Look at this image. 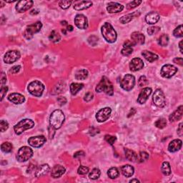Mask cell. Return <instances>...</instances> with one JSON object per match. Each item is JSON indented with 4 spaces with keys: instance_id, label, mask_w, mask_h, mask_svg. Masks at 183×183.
<instances>
[{
    "instance_id": "6da1fadb",
    "label": "cell",
    "mask_w": 183,
    "mask_h": 183,
    "mask_svg": "<svg viewBox=\"0 0 183 183\" xmlns=\"http://www.w3.org/2000/svg\"><path fill=\"white\" fill-rule=\"evenodd\" d=\"M65 117L63 112L60 109H56L51 114L50 117V127L54 130H58L62 127L65 122Z\"/></svg>"
},
{
    "instance_id": "7a4b0ae2",
    "label": "cell",
    "mask_w": 183,
    "mask_h": 183,
    "mask_svg": "<svg viewBox=\"0 0 183 183\" xmlns=\"http://www.w3.org/2000/svg\"><path fill=\"white\" fill-rule=\"evenodd\" d=\"M102 35L107 42L114 43L117 40V32L114 28L108 22H105V24L102 27L101 29Z\"/></svg>"
},
{
    "instance_id": "3957f363",
    "label": "cell",
    "mask_w": 183,
    "mask_h": 183,
    "mask_svg": "<svg viewBox=\"0 0 183 183\" xmlns=\"http://www.w3.org/2000/svg\"><path fill=\"white\" fill-rule=\"evenodd\" d=\"M96 92H104L108 95H112L114 93V87L112 83L106 77H102L99 84L96 87Z\"/></svg>"
},
{
    "instance_id": "277c9868",
    "label": "cell",
    "mask_w": 183,
    "mask_h": 183,
    "mask_svg": "<svg viewBox=\"0 0 183 183\" xmlns=\"http://www.w3.org/2000/svg\"><path fill=\"white\" fill-rule=\"evenodd\" d=\"M34 126H35V122L33 120H30V119H24V120H21L19 123L15 124L14 130L17 135H20L23 133L25 130L34 127Z\"/></svg>"
},
{
    "instance_id": "5b68a950",
    "label": "cell",
    "mask_w": 183,
    "mask_h": 183,
    "mask_svg": "<svg viewBox=\"0 0 183 183\" xmlns=\"http://www.w3.org/2000/svg\"><path fill=\"white\" fill-rule=\"evenodd\" d=\"M28 91L31 95L35 97H41L44 90V85L39 81L35 80L29 83L28 85Z\"/></svg>"
},
{
    "instance_id": "8992f818",
    "label": "cell",
    "mask_w": 183,
    "mask_h": 183,
    "mask_svg": "<svg viewBox=\"0 0 183 183\" xmlns=\"http://www.w3.org/2000/svg\"><path fill=\"white\" fill-rule=\"evenodd\" d=\"M33 156V151L29 147H22L18 151L17 159L19 162L24 163V162L29 160Z\"/></svg>"
},
{
    "instance_id": "52a82bcc",
    "label": "cell",
    "mask_w": 183,
    "mask_h": 183,
    "mask_svg": "<svg viewBox=\"0 0 183 183\" xmlns=\"http://www.w3.org/2000/svg\"><path fill=\"white\" fill-rule=\"evenodd\" d=\"M42 27V24L40 22H37L35 24L28 26L24 32V36L27 39H31L35 34L39 32Z\"/></svg>"
},
{
    "instance_id": "ba28073f",
    "label": "cell",
    "mask_w": 183,
    "mask_h": 183,
    "mask_svg": "<svg viewBox=\"0 0 183 183\" xmlns=\"http://www.w3.org/2000/svg\"><path fill=\"white\" fill-rule=\"evenodd\" d=\"M135 84V78L133 75L127 74L120 81V87L125 91H130Z\"/></svg>"
},
{
    "instance_id": "9c48e42d",
    "label": "cell",
    "mask_w": 183,
    "mask_h": 183,
    "mask_svg": "<svg viewBox=\"0 0 183 183\" xmlns=\"http://www.w3.org/2000/svg\"><path fill=\"white\" fill-rule=\"evenodd\" d=\"M152 99H153V102L154 103V105H157V107H163L165 106L166 101L165 95H164L163 92L160 89H157V90H155Z\"/></svg>"
},
{
    "instance_id": "30bf717a",
    "label": "cell",
    "mask_w": 183,
    "mask_h": 183,
    "mask_svg": "<svg viewBox=\"0 0 183 183\" xmlns=\"http://www.w3.org/2000/svg\"><path fill=\"white\" fill-rule=\"evenodd\" d=\"M177 72V67L172 65H165L162 67L160 75L164 78H170Z\"/></svg>"
},
{
    "instance_id": "8fae6325",
    "label": "cell",
    "mask_w": 183,
    "mask_h": 183,
    "mask_svg": "<svg viewBox=\"0 0 183 183\" xmlns=\"http://www.w3.org/2000/svg\"><path fill=\"white\" fill-rule=\"evenodd\" d=\"M20 58V53L19 51L10 50L8 51L5 56H4V62L7 64L14 63Z\"/></svg>"
},
{
    "instance_id": "7c38bea8",
    "label": "cell",
    "mask_w": 183,
    "mask_h": 183,
    "mask_svg": "<svg viewBox=\"0 0 183 183\" xmlns=\"http://www.w3.org/2000/svg\"><path fill=\"white\" fill-rule=\"evenodd\" d=\"M47 139L46 137L43 135L37 136V137H32L28 139V143L31 145L33 148H38L40 147L43 146L45 142H46Z\"/></svg>"
},
{
    "instance_id": "4fadbf2b",
    "label": "cell",
    "mask_w": 183,
    "mask_h": 183,
    "mask_svg": "<svg viewBox=\"0 0 183 183\" xmlns=\"http://www.w3.org/2000/svg\"><path fill=\"white\" fill-rule=\"evenodd\" d=\"M112 109L110 107H105L99 110L96 114V119L99 122H103L107 120L110 116Z\"/></svg>"
},
{
    "instance_id": "5bb4252c",
    "label": "cell",
    "mask_w": 183,
    "mask_h": 183,
    "mask_svg": "<svg viewBox=\"0 0 183 183\" xmlns=\"http://www.w3.org/2000/svg\"><path fill=\"white\" fill-rule=\"evenodd\" d=\"M75 24L79 29H85L88 27V20L84 15L77 14L75 18Z\"/></svg>"
},
{
    "instance_id": "9a60e30c",
    "label": "cell",
    "mask_w": 183,
    "mask_h": 183,
    "mask_svg": "<svg viewBox=\"0 0 183 183\" xmlns=\"http://www.w3.org/2000/svg\"><path fill=\"white\" fill-rule=\"evenodd\" d=\"M33 1H30V0H27V1H20L18 2L16 5V9L18 12L22 13L27 12V10L31 8L33 6Z\"/></svg>"
},
{
    "instance_id": "2e32d148",
    "label": "cell",
    "mask_w": 183,
    "mask_h": 183,
    "mask_svg": "<svg viewBox=\"0 0 183 183\" xmlns=\"http://www.w3.org/2000/svg\"><path fill=\"white\" fill-rule=\"evenodd\" d=\"M152 88L145 87L143 89L142 91H141L140 93H139L138 98H137V102L141 104V105H142V104L146 102V101L148 100V97H150V95H151V93H152Z\"/></svg>"
},
{
    "instance_id": "e0dca14e",
    "label": "cell",
    "mask_w": 183,
    "mask_h": 183,
    "mask_svg": "<svg viewBox=\"0 0 183 183\" xmlns=\"http://www.w3.org/2000/svg\"><path fill=\"white\" fill-rule=\"evenodd\" d=\"M144 67V62L140 58H134L130 63V69L132 72H137Z\"/></svg>"
},
{
    "instance_id": "ac0fdd59",
    "label": "cell",
    "mask_w": 183,
    "mask_h": 183,
    "mask_svg": "<svg viewBox=\"0 0 183 183\" xmlns=\"http://www.w3.org/2000/svg\"><path fill=\"white\" fill-rule=\"evenodd\" d=\"M124 9V6L117 2H110L107 7V10L109 13H118Z\"/></svg>"
},
{
    "instance_id": "d6986e66",
    "label": "cell",
    "mask_w": 183,
    "mask_h": 183,
    "mask_svg": "<svg viewBox=\"0 0 183 183\" xmlns=\"http://www.w3.org/2000/svg\"><path fill=\"white\" fill-rule=\"evenodd\" d=\"M8 99L12 103L20 105L25 101V97L20 93H12L8 96Z\"/></svg>"
},
{
    "instance_id": "ffe728a7",
    "label": "cell",
    "mask_w": 183,
    "mask_h": 183,
    "mask_svg": "<svg viewBox=\"0 0 183 183\" xmlns=\"http://www.w3.org/2000/svg\"><path fill=\"white\" fill-rule=\"evenodd\" d=\"M132 41L136 44H143L145 43V37L143 34L139 32H135L131 35Z\"/></svg>"
},
{
    "instance_id": "44dd1931",
    "label": "cell",
    "mask_w": 183,
    "mask_h": 183,
    "mask_svg": "<svg viewBox=\"0 0 183 183\" xmlns=\"http://www.w3.org/2000/svg\"><path fill=\"white\" fill-rule=\"evenodd\" d=\"M66 169L63 166L60 165H56L52 168L51 172V176L53 178H59L62 175L65 174Z\"/></svg>"
},
{
    "instance_id": "7402d4cb",
    "label": "cell",
    "mask_w": 183,
    "mask_h": 183,
    "mask_svg": "<svg viewBox=\"0 0 183 183\" xmlns=\"http://www.w3.org/2000/svg\"><path fill=\"white\" fill-rule=\"evenodd\" d=\"M183 114V107L181 105L177 108V109L172 114H171L169 117V120L171 122H175L178 120H180L182 117Z\"/></svg>"
},
{
    "instance_id": "603a6c76",
    "label": "cell",
    "mask_w": 183,
    "mask_h": 183,
    "mask_svg": "<svg viewBox=\"0 0 183 183\" xmlns=\"http://www.w3.org/2000/svg\"><path fill=\"white\" fill-rule=\"evenodd\" d=\"M160 20V15L156 12H151L146 15L145 21L149 24H154Z\"/></svg>"
},
{
    "instance_id": "cb8c5ba5",
    "label": "cell",
    "mask_w": 183,
    "mask_h": 183,
    "mask_svg": "<svg viewBox=\"0 0 183 183\" xmlns=\"http://www.w3.org/2000/svg\"><path fill=\"white\" fill-rule=\"evenodd\" d=\"M182 142L180 139H174L168 145V150L170 152H175L180 150L182 148Z\"/></svg>"
},
{
    "instance_id": "d4e9b609",
    "label": "cell",
    "mask_w": 183,
    "mask_h": 183,
    "mask_svg": "<svg viewBox=\"0 0 183 183\" xmlns=\"http://www.w3.org/2000/svg\"><path fill=\"white\" fill-rule=\"evenodd\" d=\"M92 6V2L89 1H80L77 2L74 5V9L75 10L80 11V10H84V9H87L90 8V7Z\"/></svg>"
},
{
    "instance_id": "484cf974",
    "label": "cell",
    "mask_w": 183,
    "mask_h": 183,
    "mask_svg": "<svg viewBox=\"0 0 183 183\" xmlns=\"http://www.w3.org/2000/svg\"><path fill=\"white\" fill-rule=\"evenodd\" d=\"M50 170V167L47 164H44V165H41L38 169L36 171L35 175L37 177H40L47 175Z\"/></svg>"
},
{
    "instance_id": "4316f807",
    "label": "cell",
    "mask_w": 183,
    "mask_h": 183,
    "mask_svg": "<svg viewBox=\"0 0 183 183\" xmlns=\"http://www.w3.org/2000/svg\"><path fill=\"white\" fill-rule=\"evenodd\" d=\"M121 172L124 177H130L133 175L135 169H134L133 166L130 165H125L121 167Z\"/></svg>"
},
{
    "instance_id": "83f0119b",
    "label": "cell",
    "mask_w": 183,
    "mask_h": 183,
    "mask_svg": "<svg viewBox=\"0 0 183 183\" xmlns=\"http://www.w3.org/2000/svg\"><path fill=\"white\" fill-rule=\"evenodd\" d=\"M142 54L145 58V59L148 60V61L150 62H153L154 61H156L157 59H158V57H159L157 54L152 53V52H151L150 51L148 50L143 51L142 52Z\"/></svg>"
},
{
    "instance_id": "f1b7e54d",
    "label": "cell",
    "mask_w": 183,
    "mask_h": 183,
    "mask_svg": "<svg viewBox=\"0 0 183 183\" xmlns=\"http://www.w3.org/2000/svg\"><path fill=\"white\" fill-rule=\"evenodd\" d=\"M124 152H125L126 158H127L128 160L133 162V163H136V162L138 161V155H137V154L134 152V151L130 150L129 149H125Z\"/></svg>"
},
{
    "instance_id": "f546056e",
    "label": "cell",
    "mask_w": 183,
    "mask_h": 183,
    "mask_svg": "<svg viewBox=\"0 0 183 183\" xmlns=\"http://www.w3.org/2000/svg\"><path fill=\"white\" fill-rule=\"evenodd\" d=\"M84 87V84H80V83H72L70 84V92L72 95H76L78 93L79 91Z\"/></svg>"
},
{
    "instance_id": "4dcf8cb0",
    "label": "cell",
    "mask_w": 183,
    "mask_h": 183,
    "mask_svg": "<svg viewBox=\"0 0 183 183\" xmlns=\"http://www.w3.org/2000/svg\"><path fill=\"white\" fill-rule=\"evenodd\" d=\"M49 39H50V40L51 41H52V42L54 43L59 42V41L61 40V35H59V33L57 31L53 30V31L50 33Z\"/></svg>"
},
{
    "instance_id": "1f68e13d",
    "label": "cell",
    "mask_w": 183,
    "mask_h": 183,
    "mask_svg": "<svg viewBox=\"0 0 183 183\" xmlns=\"http://www.w3.org/2000/svg\"><path fill=\"white\" fill-rule=\"evenodd\" d=\"M87 77L88 71L86 70V69H80V70L77 71L76 74H75V78L79 80H85Z\"/></svg>"
},
{
    "instance_id": "d6a6232c",
    "label": "cell",
    "mask_w": 183,
    "mask_h": 183,
    "mask_svg": "<svg viewBox=\"0 0 183 183\" xmlns=\"http://www.w3.org/2000/svg\"><path fill=\"white\" fill-rule=\"evenodd\" d=\"M161 171H162V172H163V174L166 175V176L170 175L171 174V167H170V165H169V163H167V162H164V163L162 164Z\"/></svg>"
},
{
    "instance_id": "836d02e7",
    "label": "cell",
    "mask_w": 183,
    "mask_h": 183,
    "mask_svg": "<svg viewBox=\"0 0 183 183\" xmlns=\"http://www.w3.org/2000/svg\"><path fill=\"white\" fill-rule=\"evenodd\" d=\"M135 13L124 15V16H122V17L120 19V22H121L122 24L129 23V22H131V21L133 20V18L135 17Z\"/></svg>"
},
{
    "instance_id": "e575fe53",
    "label": "cell",
    "mask_w": 183,
    "mask_h": 183,
    "mask_svg": "<svg viewBox=\"0 0 183 183\" xmlns=\"http://www.w3.org/2000/svg\"><path fill=\"white\" fill-rule=\"evenodd\" d=\"M107 175L109 178L111 179H115L117 177H119L120 175V172H119L118 169L117 167H112L107 171Z\"/></svg>"
},
{
    "instance_id": "d590c367",
    "label": "cell",
    "mask_w": 183,
    "mask_h": 183,
    "mask_svg": "<svg viewBox=\"0 0 183 183\" xmlns=\"http://www.w3.org/2000/svg\"><path fill=\"white\" fill-rule=\"evenodd\" d=\"M100 170L98 168H95L92 169V172H90V174H89V177L92 180H97L100 176Z\"/></svg>"
},
{
    "instance_id": "8d00e7d4",
    "label": "cell",
    "mask_w": 183,
    "mask_h": 183,
    "mask_svg": "<svg viewBox=\"0 0 183 183\" xmlns=\"http://www.w3.org/2000/svg\"><path fill=\"white\" fill-rule=\"evenodd\" d=\"M169 43V37L167 35H163L159 38L158 40V44L162 47L167 46Z\"/></svg>"
},
{
    "instance_id": "74e56055",
    "label": "cell",
    "mask_w": 183,
    "mask_h": 183,
    "mask_svg": "<svg viewBox=\"0 0 183 183\" xmlns=\"http://www.w3.org/2000/svg\"><path fill=\"white\" fill-rule=\"evenodd\" d=\"M12 148H13L12 145L11 144L10 142H4L3 144H2L1 145L2 150L4 152H6V153H9V152H12Z\"/></svg>"
},
{
    "instance_id": "f35d334b",
    "label": "cell",
    "mask_w": 183,
    "mask_h": 183,
    "mask_svg": "<svg viewBox=\"0 0 183 183\" xmlns=\"http://www.w3.org/2000/svg\"><path fill=\"white\" fill-rule=\"evenodd\" d=\"M154 125L157 128H159V129H163L167 125V120L165 118H160L155 122Z\"/></svg>"
},
{
    "instance_id": "ab89813d",
    "label": "cell",
    "mask_w": 183,
    "mask_h": 183,
    "mask_svg": "<svg viewBox=\"0 0 183 183\" xmlns=\"http://www.w3.org/2000/svg\"><path fill=\"white\" fill-rule=\"evenodd\" d=\"M133 52V49L132 47L123 46V49L121 51V53L124 56H129Z\"/></svg>"
},
{
    "instance_id": "60d3db41",
    "label": "cell",
    "mask_w": 183,
    "mask_h": 183,
    "mask_svg": "<svg viewBox=\"0 0 183 183\" xmlns=\"http://www.w3.org/2000/svg\"><path fill=\"white\" fill-rule=\"evenodd\" d=\"M173 35H174L175 37H177V38H179V37H182V25L178 26V27L174 30V32H173Z\"/></svg>"
},
{
    "instance_id": "b9f144b4",
    "label": "cell",
    "mask_w": 183,
    "mask_h": 183,
    "mask_svg": "<svg viewBox=\"0 0 183 183\" xmlns=\"http://www.w3.org/2000/svg\"><path fill=\"white\" fill-rule=\"evenodd\" d=\"M149 159V154L146 152H140L138 155V160L140 163L147 161Z\"/></svg>"
},
{
    "instance_id": "7bdbcfd3",
    "label": "cell",
    "mask_w": 183,
    "mask_h": 183,
    "mask_svg": "<svg viewBox=\"0 0 183 183\" xmlns=\"http://www.w3.org/2000/svg\"><path fill=\"white\" fill-rule=\"evenodd\" d=\"M72 4V1H60L59 2V6L63 9H67L71 6Z\"/></svg>"
},
{
    "instance_id": "ee69618b",
    "label": "cell",
    "mask_w": 183,
    "mask_h": 183,
    "mask_svg": "<svg viewBox=\"0 0 183 183\" xmlns=\"http://www.w3.org/2000/svg\"><path fill=\"white\" fill-rule=\"evenodd\" d=\"M148 83H149V82H148V79H147V77L145 76H141L140 78L139 79L138 84L140 87H142L148 85Z\"/></svg>"
},
{
    "instance_id": "f6af8a7d",
    "label": "cell",
    "mask_w": 183,
    "mask_h": 183,
    "mask_svg": "<svg viewBox=\"0 0 183 183\" xmlns=\"http://www.w3.org/2000/svg\"><path fill=\"white\" fill-rule=\"evenodd\" d=\"M142 3V1H133L131 2L128 3L127 5V9H133L137 6H139L140 4Z\"/></svg>"
},
{
    "instance_id": "bcb514c9",
    "label": "cell",
    "mask_w": 183,
    "mask_h": 183,
    "mask_svg": "<svg viewBox=\"0 0 183 183\" xmlns=\"http://www.w3.org/2000/svg\"><path fill=\"white\" fill-rule=\"evenodd\" d=\"M160 30V28L159 27H150L148 28V33L150 35H153L154 34H157L159 32Z\"/></svg>"
},
{
    "instance_id": "7dc6e473",
    "label": "cell",
    "mask_w": 183,
    "mask_h": 183,
    "mask_svg": "<svg viewBox=\"0 0 183 183\" xmlns=\"http://www.w3.org/2000/svg\"><path fill=\"white\" fill-rule=\"evenodd\" d=\"M9 127V124L7 121H5V120H1L0 122V130H1L2 133H4L5 131L8 129Z\"/></svg>"
},
{
    "instance_id": "c3c4849f",
    "label": "cell",
    "mask_w": 183,
    "mask_h": 183,
    "mask_svg": "<svg viewBox=\"0 0 183 183\" xmlns=\"http://www.w3.org/2000/svg\"><path fill=\"white\" fill-rule=\"evenodd\" d=\"M77 172H78V174H80V175H86L89 172V168L87 167H85V166H82H82H80V167H79Z\"/></svg>"
},
{
    "instance_id": "681fc988",
    "label": "cell",
    "mask_w": 183,
    "mask_h": 183,
    "mask_svg": "<svg viewBox=\"0 0 183 183\" xmlns=\"http://www.w3.org/2000/svg\"><path fill=\"white\" fill-rule=\"evenodd\" d=\"M98 41V38L96 36H90L88 38V42L89 44H91L92 46H95L97 44Z\"/></svg>"
},
{
    "instance_id": "f907efd6",
    "label": "cell",
    "mask_w": 183,
    "mask_h": 183,
    "mask_svg": "<svg viewBox=\"0 0 183 183\" xmlns=\"http://www.w3.org/2000/svg\"><path fill=\"white\" fill-rule=\"evenodd\" d=\"M105 139L107 141V142L109 143V144H110L111 145H112L114 143V142L116 141V137H113V136L107 135H105Z\"/></svg>"
},
{
    "instance_id": "816d5d0a",
    "label": "cell",
    "mask_w": 183,
    "mask_h": 183,
    "mask_svg": "<svg viewBox=\"0 0 183 183\" xmlns=\"http://www.w3.org/2000/svg\"><path fill=\"white\" fill-rule=\"evenodd\" d=\"M8 92V87L7 86H2L0 90V94H1V101L2 100L3 98L6 95L7 92Z\"/></svg>"
},
{
    "instance_id": "f5cc1de1",
    "label": "cell",
    "mask_w": 183,
    "mask_h": 183,
    "mask_svg": "<svg viewBox=\"0 0 183 183\" xmlns=\"http://www.w3.org/2000/svg\"><path fill=\"white\" fill-rule=\"evenodd\" d=\"M93 94L92 93V92H87V93L85 94V95H84V100L86 102H90L92 100V99H93Z\"/></svg>"
},
{
    "instance_id": "db71d44e",
    "label": "cell",
    "mask_w": 183,
    "mask_h": 183,
    "mask_svg": "<svg viewBox=\"0 0 183 183\" xmlns=\"http://www.w3.org/2000/svg\"><path fill=\"white\" fill-rule=\"evenodd\" d=\"M21 69V67L20 65H16V66H14L12 69H11L10 70V72H12V74H17V73H18L19 72H20Z\"/></svg>"
},
{
    "instance_id": "11a10c76",
    "label": "cell",
    "mask_w": 183,
    "mask_h": 183,
    "mask_svg": "<svg viewBox=\"0 0 183 183\" xmlns=\"http://www.w3.org/2000/svg\"><path fill=\"white\" fill-rule=\"evenodd\" d=\"M57 102H59V105L62 106V105H65V104L67 103V99L64 97H59L57 98Z\"/></svg>"
},
{
    "instance_id": "9f6ffc18",
    "label": "cell",
    "mask_w": 183,
    "mask_h": 183,
    "mask_svg": "<svg viewBox=\"0 0 183 183\" xmlns=\"http://www.w3.org/2000/svg\"><path fill=\"white\" fill-rule=\"evenodd\" d=\"M183 124L180 123L179 124V127L177 128V134H178V135L180 136V137H182L183 135Z\"/></svg>"
},
{
    "instance_id": "6f0895ef",
    "label": "cell",
    "mask_w": 183,
    "mask_h": 183,
    "mask_svg": "<svg viewBox=\"0 0 183 183\" xmlns=\"http://www.w3.org/2000/svg\"><path fill=\"white\" fill-rule=\"evenodd\" d=\"M7 82V76L5 73L2 72L1 75V84H4Z\"/></svg>"
},
{
    "instance_id": "680465c9",
    "label": "cell",
    "mask_w": 183,
    "mask_h": 183,
    "mask_svg": "<svg viewBox=\"0 0 183 183\" xmlns=\"http://www.w3.org/2000/svg\"><path fill=\"white\" fill-rule=\"evenodd\" d=\"M173 62H175V63L176 64H178V65H180V66H182V58H175V59H174V60H173Z\"/></svg>"
},
{
    "instance_id": "91938a15",
    "label": "cell",
    "mask_w": 183,
    "mask_h": 183,
    "mask_svg": "<svg viewBox=\"0 0 183 183\" xmlns=\"http://www.w3.org/2000/svg\"><path fill=\"white\" fill-rule=\"evenodd\" d=\"M135 44L132 41H130V40H127L125 41V42L124 43L123 46H127V47H133L135 46Z\"/></svg>"
},
{
    "instance_id": "94428289",
    "label": "cell",
    "mask_w": 183,
    "mask_h": 183,
    "mask_svg": "<svg viewBox=\"0 0 183 183\" xmlns=\"http://www.w3.org/2000/svg\"><path fill=\"white\" fill-rule=\"evenodd\" d=\"M84 155V152H82V151H80V152H77L75 154L74 157H82Z\"/></svg>"
},
{
    "instance_id": "6125c7cd",
    "label": "cell",
    "mask_w": 183,
    "mask_h": 183,
    "mask_svg": "<svg viewBox=\"0 0 183 183\" xmlns=\"http://www.w3.org/2000/svg\"><path fill=\"white\" fill-rule=\"evenodd\" d=\"M73 29H74V28H73V27L72 25H67V31H68V32L73 31Z\"/></svg>"
},
{
    "instance_id": "be15d7a7",
    "label": "cell",
    "mask_w": 183,
    "mask_h": 183,
    "mask_svg": "<svg viewBox=\"0 0 183 183\" xmlns=\"http://www.w3.org/2000/svg\"><path fill=\"white\" fill-rule=\"evenodd\" d=\"M182 41H180V42L179 43V48H180V52L182 54V53H183V52H182Z\"/></svg>"
},
{
    "instance_id": "e7e4bbea",
    "label": "cell",
    "mask_w": 183,
    "mask_h": 183,
    "mask_svg": "<svg viewBox=\"0 0 183 183\" xmlns=\"http://www.w3.org/2000/svg\"><path fill=\"white\" fill-rule=\"evenodd\" d=\"M37 12V10H35V9H33V10L31 12H30V14H37L39 13V12Z\"/></svg>"
},
{
    "instance_id": "03108f58",
    "label": "cell",
    "mask_w": 183,
    "mask_h": 183,
    "mask_svg": "<svg viewBox=\"0 0 183 183\" xmlns=\"http://www.w3.org/2000/svg\"><path fill=\"white\" fill-rule=\"evenodd\" d=\"M61 24H62V25H63V26H65V25L67 26L68 25L67 22H66V21H62V22H61Z\"/></svg>"
},
{
    "instance_id": "003e7915",
    "label": "cell",
    "mask_w": 183,
    "mask_h": 183,
    "mask_svg": "<svg viewBox=\"0 0 183 183\" xmlns=\"http://www.w3.org/2000/svg\"><path fill=\"white\" fill-rule=\"evenodd\" d=\"M130 182H139V181L138 180H137V179H134V180H130Z\"/></svg>"
}]
</instances>
